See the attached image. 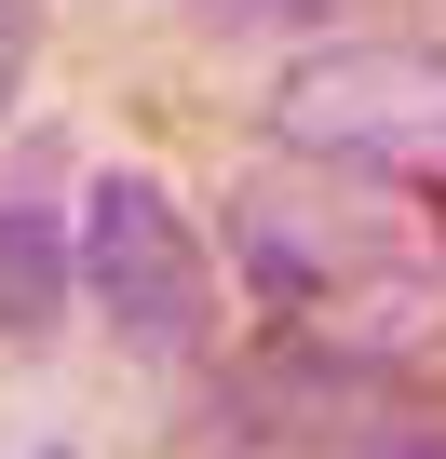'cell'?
<instances>
[{"instance_id":"6da1fadb","label":"cell","mask_w":446,"mask_h":459,"mask_svg":"<svg viewBox=\"0 0 446 459\" xmlns=\"http://www.w3.org/2000/svg\"><path fill=\"white\" fill-rule=\"evenodd\" d=\"M231 271L271 325L365 351V365H406L446 338V244L406 203V176H365V162L284 149V162L231 176Z\"/></svg>"},{"instance_id":"7a4b0ae2","label":"cell","mask_w":446,"mask_h":459,"mask_svg":"<svg viewBox=\"0 0 446 459\" xmlns=\"http://www.w3.org/2000/svg\"><path fill=\"white\" fill-rule=\"evenodd\" d=\"M82 298L95 325L136 351V365H203L216 351V244L189 230V203L149 176V162H109L82 189Z\"/></svg>"},{"instance_id":"3957f363","label":"cell","mask_w":446,"mask_h":459,"mask_svg":"<svg viewBox=\"0 0 446 459\" xmlns=\"http://www.w3.org/2000/svg\"><path fill=\"white\" fill-rule=\"evenodd\" d=\"M271 135L311 162H365L406 189H446V41H338L298 55L271 95Z\"/></svg>"},{"instance_id":"277c9868","label":"cell","mask_w":446,"mask_h":459,"mask_svg":"<svg viewBox=\"0 0 446 459\" xmlns=\"http://www.w3.org/2000/svg\"><path fill=\"white\" fill-rule=\"evenodd\" d=\"M68 298H82V244H68L41 203L0 189V365H28V351L68 325Z\"/></svg>"},{"instance_id":"5b68a950","label":"cell","mask_w":446,"mask_h":459,"mask_svg":"<svg viewBox=\"0 0 446 459\" xmlns=\"http://www.w3.org/2000/svg\"><path fill=\"white\" fill-rule=\"evenodd\" d=\"M189 14H203L216 41H271V28H325L338 0H189Z\"/></svg>"},{"instance_id":"8992f818","label":"cell","mask_w":446,"mask_h":459,"mask_svg":"<svg viewBox=\"0 0 446 459\" xmlns=\"http://www.w3.org/2000/svg\"><path fill=\"white\" fill-rule=\"evenodd\" d=\"M352 459H446V419H419V405H379V419L352 432Z\"/></svg>"},{"instance_id":"52a82bcc","label":"cell","mask_w":446,"mask_h":459,"mask_svg":"<svg viewBox=\"0 0 446 459\" xmlns=\"http://www.w3.org/2000/svg\"><path fill=\"white\" fill-rule=\"evenodd\" d=\"M28 68H41V0H0V122H14Z\"/></svg>"}]
</instances>
